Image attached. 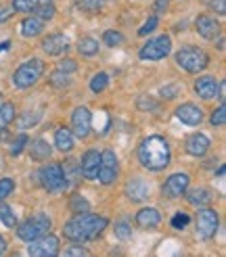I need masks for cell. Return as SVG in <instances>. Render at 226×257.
Returning <instances> with one entry per match:
<instances>
[{
    "instance_id": "cell-49",
    "label": "cell",
    "mask_w": 226,
    "mask_h": 257,
    "mask_svg": "<svg viewBox=\"0 0 226 257\" xmlns=\"http://www.w3.org/2000/svg\"><path fill=\"white\" fill-rule=\"evenodd\" d=\"M11 15V11H5V9H0V21H5L7 17Z\"/></svg>"
},
{
    "instance_id": "cell-3",
    "label": "cell",
    "mask_w": 226,
    "mask_h": 257,
    "mask_svg": "<svg viewBox=\"0 0 226 257\" xmlns=\"http://www.w3.org/2000/svg\"><path fill=\"white\" fill-rule=\"evenodd\" d=\"M176 63L184 69V71H191V73H197V71H203L207 67V55L203 53L201 48H195V46H184L176 53Z\"/></svg>"
},
{
    "instance_id": "cell-41",
    "label": "cell",
    "mask_w": 226,
    "mask_h": 257,
    "mask_svg": "<svg viewBox=\"0 0 226 257\" xmlns=\"http://www.w3.org/2000/svg\"><path fill=\"white\" fill-rule=\"evenodd\" d=\"M130 232H132V230H130V224H128V222H120V224L116 226V234H118L120 238H128Z\"/></svg>"
},
{
    "instance_id": "cell-48",
    "label": "cell",
    "mask_w": 226,
    "mask_h": 257,
    "mask_svg": "<svg viewBox=\"0 0 226 257\" xmlns=\"http://www.w3.org/2000/svg\"><path fill=\"white\" fill-rule=\"evenodd\" d=\"M7 251V238L3 236V234H0V255H3Z\"/></svg>"
},
{
    "instance_id": "cell-8",
    "label": "cell",
    "mask_w": 226,
    "mask_h": 257,
    "mask_svg": "<svg viewBox=\"0 0 226 257\" xmlns=\"http://www.w3.org/2000/svg\"><path fill=\"white\" fill-rule=\"evenodd\" d=\"M28 253L34 257H53L59 253V238L53 234H42L34 240H30Z\"/></svg>"
},
{
    "instance_id": "cell-36",
    "label": "cell",
    "mask_w": 226,
    "mask_h": 257,
    "mask_svg": "<svg viewBox=\"0 0 226 257\" xmlns=\"http://www.w3.org/2000/svg\"><path fill=\"white\" fill-rule=\"evenodd\" d=\"M103 3H105V0H78V7H80L82 11L94 13V11H98L100 7H103Z\"/></svg>"
},
{
    "instance_id": "cell-9",
    "label": "cell",
    "mask_w": 226,
    "mask_h": 257,
    "mask_svg": "<svg viewBox=\"0 0 226 257\" xmlns=\"http://www.w3.org/2000/svg\"><path fill=\"white\" fill-rule=\"evenodd\" d=\"M218 230V213L213 209H199L197 211V234L201 238H211Z\"/></svg>"
},
{
    "instance_id": "cell-32",
    "label": "cell",
    "mask_w": 226,
    "mask_h": 257,
    "mask_svg": "<svg viewBox=\"0 0 226 257\" xmlns=\"http://www.w3.org/2000/svg\"><path fill=\"white\" fill-rule=\"evenodd\" d=\"M34 11H36V17H40L42 21L55 17V7L50 5V3H46V5H42V7H36Z\"/></svg>"
},
{
    "instance_id": "cell-21",
    "label": "cell",
    "mask_w": 226,
    "mask_h": 257,
    "mask_svg": "<svg viewBox=\"0 0 226 257\" xmlns=\"http://www.w3.org/2000/svg\"><path fill=\"white\" fill-rule=\"evenodd\" d=\"M42 30H44V21L40 17H28L21 23V34L25 38H34L38 34H42Z\"/></svg>"
},
{
    "instance_id": "cell-33",
    "label": "cell",
    "mask_w": 226,
    "mask_h": 257,
    "mask_svg": "<svg viewBox=\"0 0 226 257\" xmlns=\"http://www.w3.org/2000/svg\"><path fill=\"white\" fill-rule=\"evenodd\" d=\"M50 84L57 86V88H65V86H69V75L59 69V71H55L53 75H50Z\"/></svg>"
},
{
    "instance_id": "cell-26",
    "label": "cell",
    "mask_w": 226,
    "mask_h": 257,
    "mask_svg": "<svg viewBox=\"0 0 226 257\" xmlns=\"http://www.w3.org/2000/svg\"><path fill=\"white\" fill-rule=\"evenodd\" d=\"M186 199L191 201L193 205H205V203L211 201V192H209L207 188H195V190L188 192Z\"/></svg>"
},
{
    "instance_id": "cell-14",
    "label": "cell",
    "mask_w": 226,
    "mask_h": 257,
    "mask_svg": "<svg viewBox=\"0 0 226 257\" xmlns=\"http://www.w3.org/2000/svg\"><path fill=\"white\" fill-rule=\"evenodd\" d=\"M98 168H100V153H98V151H88L86 155L82 157V168H80V172H82L84 178H88V180H96Z\"/></svg>"
},
{
    "instance_id": "cell-28",
    "label": "cell",
    "mask_w": 226,
    "mask_h": 257,
    "mask_svg": "<svg viewBox=\"0 0 226 257\" xmlns=\"http://www.w3.org/2000/svg\"><path fill=\"white\" fill-rule=\"evenodd\" d=\"M0 220H3L5 226H9V228H15L17 226L15 211H13L11 207H7V205H0Z\"/></svg>"
},
{
    "instance_id": "cell-17",
    "label": "cell",
    "mask_w": 226,
    "mask_h": 257,
    "mask_svg": "<svg viewBox=\"0 0 226 257\" xmlns=\"http://www.w3.org/2000/svg\"><path fill=\"white\" fill-rule=\"evenodd\" d=\"M195 90H197V94H199L201 98L209 100V98H213V96H218L220 84L213 80L211 75H203V78H199V80L195 82Z\"/></svg>"
},
{
    "instance_id": "cell-34",
    "label": "cell",
    "mask_w": 226,
    "mask_h": 257,
    "mask_svg": "<svg viewBox=\"0 0 226 257\" xmlns=\"http://www.w3.org/2000/svg\"><path fill=\"white\" fill-rule=\"evenodd\" d=\"M38 7V0H13V9L19 13H28Z\"/></svg>"
},
{
    "instance_id": "cell-30",
    "label": "cell",
    "mask_w": 226,
    "mask_h": 257,
    "mask_svg": "<svg viewBox=\"0 0 226 257\" xmlns=\"http://www.w3.org/2000/svg\"><path fill=\"white\" fill-rule=\"evenodd\" d=\"M88 209H90V203H88L82 195H73V197H71V211L84 213V211H88Z\"/></svg>"
},
{
    "instance_id": "cell-13",
    "label": "cell",
    "mask_w": 226,
    "mask_h": 257,
    "mask_svg": "<svg viewBox=\"0 0 226 257\" xmlns=\"http://www.w3.org/2000/svg\"><path fill=\"white\" fill-rule=\"evenodd\" d=\"M176 117L186 125H197V123H201V119H203V111H201L197 105H193V102H184V105H180L176 109Z\"/></svg>"
},
{
    "instance_id": "cell-38",
    "label": "cell",
    "mask_w": 226,
    "mask_h": 257,
    "mask_svg": "<svg viewBox=\"0 0 226 257\" xmlns=\"http://www.w3.org/2000/svg\"><path fill=\"white\" fill-rule=\"evenodd\" d=\"M28 143H30L28 136H25V134H19L17 140H15V143H13V147H11V155H19V153L23 151V147L28 145Z\"/></svg>"
},
{
    "instance_id": "cell-19",
    "label": "cell",
    "mask_w": 226,
    "mask_h": 257,
    "mask_svg": "<svg viewBox=\"0 0 226 257\" xmlns=\"http://www.w3.org/2000/svg\"><path fill=\"white\" fill-rule=\"evenodd\" d=\"M126 195L132 201H145L149 197V184L141 178H134L126 184Z\"/></svg>"
},
{
    "instance_id": "cell-22",
    "label": "cell",
    "mask_w": 226,
    "mask_h": 257,
    "mask_svg": "<svg viewBox=\"0 0 226 257\" xmlns=\"http://www.w3.org/2000/svg\"><path fill=\"white\" fill-rule=\"evenodd\" d=\"M55 145H57V149L63 151V153L71 151V149H73V132L67 130V127H61V130H57V134H55Z\"/></svg>"
},
{
    "instance_id": "cell-43",
    "label": "cell",
    "mask_w": 226,
    "mask_h": 257,
    "mask_svg": "<svg viewBox=\"0 0 226 257\" xmlns=\"http://www.w3.org/2000/svg\"><path fill=\"white\" fill-rule=\"evenodd\" d=\"M75 67H78V65H75V63H73L71 59L61 61V65H59V69H61V71H65V73H71V71H75Z\"/></svg>"
},
{
    "instance_id": "cell-20",
    "label": "cell",
    "mask_w": 226,
    "mask_h": 257,
    "mask_svg": "<svg viewBox=\"0 0 226 257\" xmlns=\"http://www.w3.org/2000/svg\"><path fill=\"white\" fill-rule=\"evenodd\" d=\"M161 222V215L155 207H145L136 213V224L141 228H155Z\"/></svg>"
},
{
    "instance_id": "cell-6",
    "label": "cell",
    "mask_w": 226,
    "mask_h": 257,
    "mask_svg": "<svg viewBox=\"0 0 226 257\" xmlns=\"http://www.w3.org/2000/svg\"><path fill=\"white\" fill-rule=\"evenodd\" d=\"M40 182L48 192H61L63 188H67V180L63 176V168L57 163H48L40 170Z\"/></svg>"
},
{
    "instance_id": "cell-10",
    "label": "cell",
    "mask_w": 226,
    "mask_h": 257,
    "mask_svg": "<svg viewBox=\"0 0 226 257\" xmlns=\"http://www.w3.org/2000/svg\"><path fill=\"white\" fill-rule=\"evenodd\" d=\"M118 178V157L113 151H105L100 153V168H98V176L96 180H100L103 184H111L116 182Z\"/></svg>"
},
{
    "instance_id": "cell-45",
    "label": "cell",
    "mask_w": 226,
    "mask_h": 257,
    "mask_svg": "<svg viewBox=\"0 0 226 257\" xmlns=\"http://www.w3.org/2000/svg\"><path fill=\"white\" fill-rule=\"evenodd\" d=\"M166 9H168V0H157V3H155V11L157 13H163Z\"/></svg>"
},
{
    "instance_id": "cell-40",
    "label": "cell",
    "mask_w": 226,
    "mask_h": 257,
    "mask_svg": "<svg viewBox=\"0 0 226 257\" xmlns=\"http://www.w3.org/2000/svg\"><path fill=\"white\" fill-rule=\"evenodd\" d=\"M155 28H157V17H149V19H147V23L143 25L141 30H138V34H141V36H147L149 32H153Z\"/></svg>"
},
{
    "instance_id": "cell-50",
    "label": "cell",
    "mask_w": 226,
    "mask_h": 257,
    "mask_svg": "<svg viewBox=\"0 0 226 257\" xmlns=\"http://www.w3.org/2000/svg\"><path fill=\"white\" fill-rule=\"evenodd\" d=\"M0 105H3V94H0Z\"/></svg>"
},
{
    "instance_id": "cell-18",
    "label": "cell",
    "mask_w": 226,
    "mask_h": 257,
    "mask_svg": "<svg viewBox=\"0 0 226 257\" xmlns=\"http://www.w3.org/2000/svg\"><path fill=\"white\" fill-rule=\"evenodd\" d=\"M197 32L199 36H203L205 40H213L218 34H220V23L213 19V17H207V15H201L197 17Z\"/></svg>"
},
{
    "instance_id": "cell-39",
    "label": "cell",
    "mask_w": 226,
    "mask_h": 257,
    "mask_svg": "<svg viewBox=\"0 0 226 257\" xmlns=\"http://www.w3.org/2000/svg\"><path fill=\"white\" fill-rule=\"evenodd\" d=\"M186 224H188V215L186 213H176L172 217V228H176V230H182Z\"/></svg>"
},
{
    "instance_id": "cell-29",
    "label": "cell",
    "mask_w": 226,
    "mask_h": 257,
    "mask_svg": "<svg viewBox=\"0 0 226 257\" xmlns=\"http://www.w3.org/2000/svg\"><path fill=\"white\" fill-rule=\"evenodd\" d=\"M40 117H42V111H36L34 115L25 113V115H21V119H19V127H21V130H25V127H32V125H36L38 121H40Z\"/></svg>"
},
{
    "instance_id": "cell-27",
    "label": "cell",
    "mask_w": 226,
    "mask_h": 257,
    "mask_svg": "<svg viewBox=\"0 0 226 257\" xmlns=\"http://www.w3.org/2000/svg\"><path fill=\"white\" fill-rule=\"evenodd\" d=\"M107 84H109V75L100 71V73H96L94 78H92V82H90V90L98 94V92H103V90L107 88Z\"/></svg>"
},
{
    "instance_id": "cell-1",
    "label": "cell",
    "mask_w": 226,
    "mask_h": 257,
    "mask_svg": "<svg viewBox=\"0 0 226 257\" xmlns=\"http://www.w3.org/2000/svg\"><path fill=\"white\" fill-rule=\"evenodd\" d=\"M107 224H109L107 217L84 211V213H78L75 217H71V220L63 226V234L73 242H86V240L96 238L107 228Z\"/></svg>"
},
{
    "instance_id": "cell-51",
    "label": "cell",
    "mask_w": 226,
    "mask_h": 257,
    "mask_svg": "<svg viewBox=\"0 0 226 257\" xmlns=\"http://www.w3.org/2000/svg\"><path fill=\"white\" fill-rule=\"evenodd\" d=\"M46 3H48V0H46Z\"/></svg>"
},
{
    "instance_id": "cell-35",
    "label": "cell",
    "mask_w": 226,
    "mask_h": 257,
    "mask_svg": "<svg viewBox=\"0 0 226 257\" xmlns=\"http://www.w3.org/2000/svg\"><path fill=\"white\" fill-rule=\"evenodd\" d=\"M13 190H15V182H13L11 178H3V180H0V201H5Z\"/></svg>"
},
{
    "instance_id": "cell-47",
    "label": "cell",
    "mask_w": 226,
    "mask_h": 257,
    "mask_svg": "<svg viewBox=\"0 0 226 257\" xmlns=\"http://www.w3.org/2000/svg\"><path fill=\"white\" fill-rule=\"evenodd\" d=\"M174 92H176V86H172V88H163V90H161V94H163V96H168V98H174V96H176Z\"/></svg>"
},
{
    "instance_id": "cell-15",
    "label": "cell",
    "mask_w": 226,
    "mask_h": 257,
    "mask_svg": "<svg viewBox=\"0 0 226 257\" xmlns=\"http://www.w3.org/2000/svg\"><path fill=\"white\" fill-rule=\"evenodd\" d=\"M67 48H69V40H67V36H63V34H53L42 42V50L46 55H53V57L63 55Z\"/></svg>"
},
{
    "instance_id": "cell-11",
    "label": "cell",
    "mask_w": 226,
    "mask_h": 257,
    "mask_svg": "<svg viewBox=\"0 0 226 257\" xmlns=\"http://www.w3.org/2000/svg\"><path fill=\"white\" fill-rule=\"evenodd\" d=\"M71 127H73V134L86 138L90 134V127H92V115L86 107H78L71 115Z\"/></svg>"
},
{
    "instance_id": "cell-12",
    "label": "cell",
    "mask_w": 226,
    "mask_h": 257,
    "mask_svg": "<svg viewBox=\"0 0 226 257\" xmlns=\"http://www.w3.org/2000/svg\"><path fill=\"white\" fill-rule=\"evenodd\" d=\"M188 188V176L186 174H174L168 178V182L163 184V195L176 199V197H182Z\"/></svg>"
},
{
    "instance_id": "cell-24",
    "label": "cell",
    "mask_w": 226,
    "mask_h": 257,
    "mask_svg": "<svg viewBox=\"0 0 226 257\" xmlns=\"http://www.w3.org/2000/svg\"><path fill=\"white\" fill-rule=\"evenodd\" d=\"M13 119H15V105L13 102H3L0 105V130H5Z\"/></svg>"
},
{
    "instance_id": "cell-2",
    "label": "cell",
    "mask_w": 226,
    "mask_h": 257,
    "mask_svg": "<svg viewBox=\"0 0 226 257\" xmlns=\"http://www.w3.org/2000/svg\"><path fill=\"white\" fill-rule=\"evenodd\" d=\"M138 161L147 170L159 172L170 163V145L161 136H149L138 147Z\"/></svg>"
},
{
    "instance_id": "cell-25",
    "label": "cell",
    "mask_w": 226,
    "mask_h": 257,
    "mask_svg": "<svg viewBox=\"0 0 226 257\" xmlns=\"http://www.w3.org/2000/svg\"><path fill=\"white\" fill-rule=\"evenodd\" d=\"M78 50L84 57H94L98 53V40H94V38H82L78 44Z\"/></svg>"
},
{
    "instance_id": "cell-4",
    "label": "cell",
    "mask_w": 226,
    "mask_h": 257,
    "mask_svg": "<svg viewBox=\"0 0 226 257\" xmlns=\"http://www.w3.org/2000/svg\"><path fill=\"white\" fill-rule=\"evenodd\" d=\"M50 230V217L46 213H38L34 217H30V220H25L19 228H17V236L21 240H34L38 236H42L46 234Z\"/></svg>"
},
{
    "instance_id": "cell-37",
    "label": "cell",
    "mask_w": 226,
    "mask_h": 257,
    "mask_svg": "<svg viewBox=\"0 0 226 257\" xmlns=\"http://www.w3.org/2000/svg\"><path fill=\"white\" fill-rule=\"evenodd\" d=\"M226 123V107H218L211 113V125H224Z\"/></svg>"
},
{
    "instance_id": "cell-16",
    "label": "cell",
    "mask_w": 226,
    "mask_h": 257,
    "mask_svg": "<svg viewBox=\"0 0 226 257\" xmlns=\"http://www.w3.org/2000/svg\"><path fill=\"white\" fill-rule=\"evenodd\" d=\"M186 153L193 157H203L209 151V138L205 134H193L186 138Z\"/></svg>"
},
{
    "instance_id": "cell-5",
    "label": "cell",
    "mask_w": 226,
    "mask_h": 257,
    "mask_svg": "<svg viewBox=\"0 0 226 257\" xmlns=\"http://www.w3.org/2000/svg\"><path fill=\"white\" fill-rule=\"evenodd\" d=\"M42 71H44L42 61L32 59L28 63H23V65L15 71V75H13V84H15L17 88H30V86H34L38 80H40Z\"/></svg>"
},
{
    "instance_id": "cell-7",
    "label": "cell",
    "mask_w": 226,
    "mask_h": 257,
    "mask_svg": "<svg viewBox=\"0 0 226 257\" xmlns=\"http://www.w3.org/2000/svg\"><path fill=\"white\" fill-rule=\"evenodd\" d=\"M172 50V40L168 36H159V38H153V40H149L143 48H141V59L143 61H159L163 59L168 53Z\"/></svg>"
},
{
    "instance_id": "cell-46",
    "label": "cell",
    "mask_w": 226,
    "mask_h": 257,
    "mask_svg": "<svg viewBox=\"0 0 226 257\" xmlns=\"http://www.w3.org/2000/svg\"><path fill=\"white\" fill-rule=\"evenodd\" d=\"M216 9H218L220 15H224V13H226V5H224V0H218V3H213V11H216Z\"/></svg>"
},
{
    "instance_id": "cell-42",
    "label": "cell",
    "mask_w": 226,
    "mask_h": 257,
    "mask_svg": "<svg viewBox=\"0 0 226 257\" xmlns=\"http://www.w3.org/2000/svg\"><path fill=\"white\" fill-rule=\"evenodd\" d=\"M138 109H141V111H149V109H157V105L151 98L141 96V98H138Z\"/></svg>"
},
{
    "instance_id": "cell-31",
    "label": "cell",
    "mask_w": 226,
    "mask_h": 257,
    "mask_svg": "<svg viewBox=\"0 0 226 257\" xmlns=\"http://www.w3.org/2000/svg\"><path fill=\"white\" fill-rule=\"evenodd\" d=\"M103 42H105L107 46H120V44H124V36H122L120 32L109 30V32L103 34Z\"/></svg>"
},
{
    "instance_id": "cell-44",
    "label": "cell",
    "mask_w": 226,
    "mask_h": 257,
    "mask_svg": "<svg viewBox=\"0 0 226 257\" xmlns=\"http://www.w3.org/2000/svg\"><path fill=\"white\" fill-rule=\"evenodd\" d=\"M65 255H88V251L84 247H71L65 251Z\"/></svg>"
},
{
    "instance_id": "cell-23",
    "label": "cell",
    "mask_w": 226,
    "mask_h": 257,
    "mask_svg": "<svg viewBox=\"0 0 226 257\" xmlns=\"http://www.w3.org/2000/svg\"><path fill=\"white\" fill-rule=\"evenodd\" d=\"M30 153H32V159H36V161H44V159H48V157H50V153H53V149H50V147H48V143H44L42 138H38V140H34V143H32Z\"/></svg>"
}]
</instances>
